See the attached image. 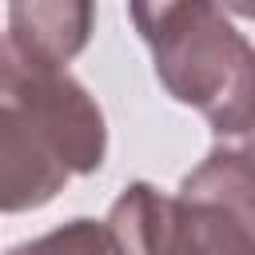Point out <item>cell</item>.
Segmentation results:
<instances>
[{
  "label": "cell",
  "mask_w": 255,
  "mask_h": 255,
  "mask_svg": "<svg viewBox=\"0 0 255 255\" xmlns=\"http://www.w3.org/2000/svg\"><path fill=\"white\" fill-rule=\"evenodd\" d=\"M100 227L112 255H255L251 147L215 143L175 195L128 183Z\"/></svg>",
  "instance_id": "7a4b0ae2"
},
{
  "label": "cell",
  "mask_w": 255,
  "mask_h": 255,
  "mask_svg": "<svg viewBox=\"0 0 255 255\" xmlns=\"http://www.w3.org/2000/svg\"><path fill=\"white\" fill-rule=\"evenodd\" d=\"M108 155L96 96L60 68L24 60L0 32V215L52 203Z\"/></svg>",
  "instance_id": "6da1fadb"
},
{
  "label": "cell",
  "mask_w": 255,
  "mask_h": 255,
  "mask_svg": "<svg viewBox=\"0 0 255 255\" xmlns=\"http://www.w3.org/2000/svg\"><path fill=\"white\" fill-rule=\"evenodd\" d=\"M139 40L151 52L163 92L195 108L219 143L251 139L255 52L219 4L163 0L128 8Z\"/></svg>",
  "instance_id": "3957f363"
},
{
  "label": "cell",
  "mask_w": 255,
  "mask_h": 255,
  "mask_svg": "<svg viewBox=\"0 0 255 255\" xmlns=\"http://www.w3.org/2000/svg\"><path fill=\"white\" fill-rule=\"evenodd\" d=\"M8 255H112V247L96 219H68L36 239L16 243Z\"/></svg>",
  "instance_id": "5b68a950"
},
{
  "label": "cell",
  "mask_w": 255,
  "mask_h": 255,
  "mask_svg": "<svg viewBox=\"0 0 255 255\" xmlns=\"http://www.w3.org/2000/svg\"><path fill=\"white\" fill-rule=\"evenodd\" d=\"M96 28V8L84 0H16L8 4V32L4 40L32 64L60 68L88 48Z\"/></svg>",
  "instance_id": "277c9868"
}]
</instances>
